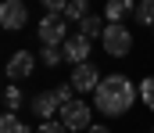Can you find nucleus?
<instances>
[{
    "label": "nucleus",
    "instance_id": "f257e3e1",
    "mask_svg": "<svg viewBox=\"0 0 154 133\" xmlns=\"http://www.w3.org/2000/svg\"><path fill=\"white\" fill-rule=\"evenodd\" d=\"M136 101H140V90H136V83H133L129 76H122V72L104 76V79H100V87L93 90V104H97V112H100V115H108V119L125 115Z\"/></svg>",
    "mask_w": 154,
    "mask_h": 133
},
{
    "label": "nucleus",
    "instance_id": "f03ea898",
    "mask_svg": "<svg viewBox=\"0 0 154 133\" xmlns=\"http://www.w3.org/2000/svg\"><path fill=\"white\" fill-rule=\"evenodd\" d=\"M36 40L39 47H65L68 40V18L65 14H43L36 25Z\"/></svg>",
    "mask_w": 154,
    "mask_h": 133
},
{
    "label": "nucleus",
    "instance_id": "7ed1b4c3",
    "mask_svg": "<svg viewBox=\"0 0 154 133\" xmlns=\"http://www.w3.org/2000/svg\"><path fill=\"white\" fill-rule=\"evenodd\" d=\"M57 119H61V126H65V130L68 133H86L90 130V126H93V122H90V119H93V108H90V104H86V101H68V104H61V112H57Z\"/></svg>",
    "mask_w": 154,
    "mask_h": 133
},
{
    "label": "nucleus",
    "instance_id": "20e7f679",
    "mask_svg": "<svg viewBox=\"0 0 154 133\" xmlns=\"http://www.w3.org/2000/svg\"><path fill=\"white\" fill-rule=\"evenodd\" d=\"M100 43H104V50H108L111 58H125V54L133 50V33H129L125 25H108L104 36H100Z\"/></svg>",
    "mask_w": 154,
    "mask_h": 133
},
{
    "label": "nucleus",
    "instance_id": "39448f33",
    "mask_svg": "<svg viewBox=\"0 0 154 133\" xmlns=\"http://www.w3.org/2000/svg\"><path fill=\"white\" fill-rule=\"evenodd\" d=\"M7 79L11 83H22V79H29L32 72H36V54L32 50H14L11 58H7Z\"/></svg>",
    "mask_w": 154,
    "mask_h": 133
},
{
    "label": "nucleus",
    "instance_id": "423d86ee",
    "mask_svg": "<svg viewBox=\"0 0 154 133\" xmlns=\"http://www.w3.org/2000/svg\"><path fill=\"white\" fill-rule=\"evenodd\" d=\"M25 22H29L25 0H0V29H7V33H18Z\"/></svg>",
    "mask_w": 154,
    "mask_h": 133
},
{
    "label": "nucleus",
    "instance_id": "0eeeda50",
    "mask_svg": "<svg viewBox=\"0 0 154 133\" xmlns=\"http://www.w3.org/2000/svg\"><path fill=\"white\" fill-rule=\"evenodd\" d=\"M100 79H104V76H100V68H97V65H90V61L72 68V87H75V93H93V90L100 87Z\"/></svg>",
    "mask_w": 154,
    "mask_h": 133
},
{
    "label": "nucleus",
    "instance_id": "6e6552de",
    "mask_svg": "<svg viewBox=\"0 0 154 133\" xmlns=\"http://www.w3.org/2000/svg\"><path fill=\"white\" fill-rule=\"evenodd\" d=\"M90 47H93V40H86L82 33H75V36H68V40H65L61 54H65V61H68V65H86V61H90Z\"/></svg>",
    "mask_w": 154,
    "mask_h": 133
},
{
    "label": "nucleus",
    "instance_id": "1a4fd4ad",
    "mask_svg": "<svg viewBox=\"0 0 154 133\" xmlns=\"http://www.w3.org/2000/svg\"><path fill=\"white\" fill-rule=\"evenodd\" d=\"M29 108H32V115H36L39 122H47V119H54V115L61 112V101H57L54 90H39L36 97L29 101Z\"/></svg>",
    "mask_w": 154,
    "mask_h": 133
},
{
    "label": "nucleus",
    "instance_id": "9d476101",
    "mask_svg": "<svg viewBox=\"0 0 154 133\" xmlns=\"http://www.w3.org/2000/svg\"><path fill=\"white\" fill-rule=\"evenodd\" d=\"M129 14H136V0H108L104 4V22L108 25H125Z\"/></svg>",
    "mask_w": 154,
    "mask_h": 133
},
{
    "label": "nucleus",
    "instance_id": "9b49d317",
    "mask_svg": "<svg viewBox=\"0 0 154 133\" xmlns=\"http://www.w3.org/2000/svg\"><path fill=\"white\" fill-rule=\"evenodd\" d=\"M104 29H108V22H104V14H93V11H90V14H86L82 22H79V33H82L86 40H93V36L100 40V36H104Z\"/></svg>",
    "mask_w": 154,
    "mask_h": 133
},
{
    "label": "nucleus",
    "instance_id": "f8f14e48",
    "mask_svg": "<svg viewBox=\"0 0 154 133\" xmlns=\"http://www.w3.org/2000/svg\"><path fill=\"white\" fill-rule=\"evenodd\" d=\"M86 14H90V0H68V7H65L68 22H82Z\"/></svg>",
    "mask_w": 154,
    "mask_h": 133
},
{
    "label": "nucleus",
    "instance_id": "ddd939ff",
    "mask_svg": "<svg viewBox=\"0 0 154 133\" xmlns=\"http://www.w3.org/2000/svg\"><path fill=\"white\" fill-rule=\"evenodd\" d=\"M136 90H140V101H143V108H151V112H154V76H143V79L136 83Z\"/></svg>",
    "mask_w": 154,
    "mask_h": 133
},
{
    "label": "nucleus",
    "instance_id": "4468645a",
    "mask_svg": "<svg viewBox=\"0 0 154 133\" xmlns=\"http://www.w3.org/2000/svg\"><path fill=\"white\" fill-rule=\"evenodd\" d=\"M22 101H25V93L18 90V83H11V87L4 90V108H7V112H18V108H22Z\"/></svg>",
    "mask_w": 154,
    "mask_h": 133
},
{
    "label": "nucleus",
    "instance_id": "2eb2a0df",
    "mask_svg": "<svg viewBox=\"0 0 154 133\" xmlns=\"http://www.w3.org/2000/svg\"><path fill=\"white\" fill-rule=\"evenodd\" d=\"M133 18H136L140 25H147V29H151V25H154V0H140V4H136V14H133Z\"/></svg>",
    "mask_w": 154,
    "mask_h": 133
},
{
    "label": "nucleus",
    "instance_id": "dca6fc26",
    "mask_svg": "<svg viewBox=\"0 0 154 133\" xmlns=\"http://www.w3.org/2000/svg\"><path fill=\"white\" fill-rule=\"evenodd\" d=\"M0 133H25V122H22L14 112H4V115H0Z\"/></svg>",
    "mask_w": 154,
    "mask_h": 133
},
{
    "label": "nucleus",
    "instance_id": "f3484780",
    "mask_svg": "<svg viewBox=\"0 0 154 133\" xmlns=\"http://www.w3.org/2000/svg\"><path fill=\"white\" fill-rule=\"evenodd\" d=\"M39 61H43L47 68H57V65L65 61V54H61V47H39Z\"/></svg>",
    "mask_w": 154,
    "mask_h": 133
},
{
    "label": "nucleus",
    "instance_id": "a211bd4d",
    "mask_svg": "<svg viewBox=\"0 0 154 133\" xmlns=\"http://www.w3.org/2000/svg\"><path fill=\"white\" fill-rule=\"evenodd\" d=\"M54 93H57V101H61V104L75 101V87H72V83H61V87H54Z\"/></svg>",
    "mask_w": 154,
    "mask_h": 133
},
{
    "label": "nucleus",
    "instance_id": "6ab92c4d",
    "mask_svg": "<svg viewBox=\"0 0 154 133\" xmlns=\"http://www.w3.org/2000/svg\"><path fill=\"white\" fill-rule=\"evenodd\" d=\"M36 133H68L65 126H61V119H47V122H39Z\"/></svg>",
    "mask_w": 154,
    "mask_h": 133
},
{
    "label": "nucleus",
    "instance_id": "aec40b11",
    "mask_svg": "<svg viewBox=\"0 0 154 133\" xmlns=\"http://www.w3.org/2000/svg\"><path fill=\"white\" fill-rule=\"evenodd\" d=\"M43 7H47V14H65V7H68V0H39Z\"/></svg>",
    "mask_w": 154,
    "mask_h": 133
},
{
    "label": "nucleus",
    "instance_id": "412c9836",
    "mask_svg": "<svg viewBox=\"0 0 154 133\" xmlns=\"http://www.w3.org/2000/svg\"><path fill=\"white\" fill-rule=\"evenodd\" d=\"M86 133H111V130H108V126H90Z\"/></svg>",
    "mask_w": 154,
    "mask_h": 133
},
{
    "label": "nucleus",
    "instance_id": "4be33fe9",
    "mask_svg": "<svg viewBox=\"0 0 154 133\" xmlns=\"http://www.w3.org/2000/svg\"><path fill=\"white\" fill-rule=\"evenodd\" d=\"M151 33H154V25H151Z\"/></svg>",
    "mask_w": 154,
    "mask_h": 133
},
{
    "label": "nucleus",
    "instance_id": "5701e85b",
    "mask_svg": "<svg viewBox=\"0 0 154 133\" xmlns=\"http://www.w3.org/2000/svg\"><path fill=\"white\" fill-rule=\"evenodd\" d=\"M151 133H154V130H151Z\"/></svg>",
    "mask_w": 154,
    "mask_h": 133
}]
</instances>
